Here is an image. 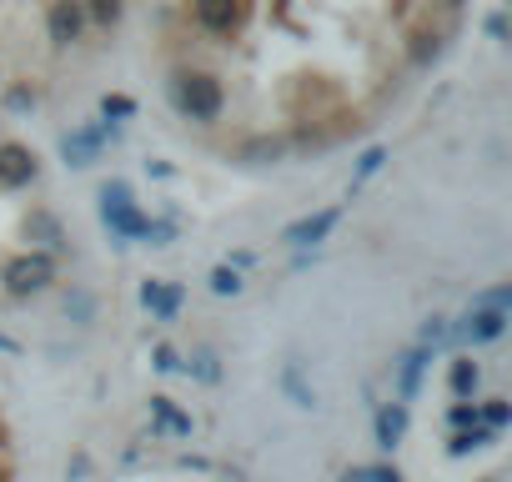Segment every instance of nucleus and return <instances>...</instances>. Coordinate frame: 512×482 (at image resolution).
<instances>
[{
    "instance_id": "10",
    "label": "nucleus",
    "mask_w": 512,
    "mask_h": 482,
    "mask_svg": "<svg viewBox=\"0 0 512 482\" xmlns=\"http://www.w3.org/2000/svg\"><path fill=\"white\" fill-rule=\"evenodd\" d=\"M402 432H407V407H382L377 412V442L382 447H397Z\"/></svg>"
},
{
    "instance_id": "12",
    "label": "nucleus",
    "mask_w": 512,
    "mask_h": 482,
    "mask_svg": "<svg viewBox=\"0 0 512 482\" xmlns=\"http://www.w3.org/2000/svg\"><path fill=\"white\" fill-rule=\"evenodd\" d=\"M151 412H156V422H161L166 432H181V437L191 432V417H181V412L171 407V397H151Z\"/></svg>"
},
{
    "instance_id": "27",
    "label": "nucleus",
    "mask_w": 512,
    "mask_h": 482,
    "mask_svg": "<svg viewBox=\"0 0 512 482\" xmlns=\"http://www.w3.org/2000/svg\"><path fill=\"white\" fill-rule=\"evenodd\" d=\"M347 482H372V477H367V472H352V477H347Z\"/></svg>"
},
{
    "instance_id": "23",
    "label": "nucleus",
    "mask_w": 512,
    "mask_h": 482,
    "mask_svg": "<svg viewBox=\"0 0 512 482\" xmlns=\"http://www.w3.org/2000/svg\"><path fill=\"white\" fill-rule=\"evenodd\" d=\"M277 151H282L277 141H251V146H246V156H277Z\"/></svg>"
},
{
    "instance_id": "13",
    "label": "nucleus",
    "mask_w": 512,
    "mask_h": 482,
    "mask_svg": "<svg viewBox=\"0 0 512 482\" xmlns=\"http://www.w3.org/2000/svg\"><path fill=\"white\" fill-rule=\"evenodd\" d=\"M492 437H497V427H472V432H457V437L447 442V452L462 457V452H472V447H487Z\"/></svg>"
},
{
    "instance_id": "7",
    "label": "nucleus",
    "mask_w": 512,
    "mask_h": 482,
    "mask_svg": "<svg viewBox=\"0 0 512 482\" xmlns=\"http://www.w3.org/2000/svg\"><path fill=\"white\" fill-rule=\"evenodd\" d=\"M36 181V156L26 146H0V186H31Z\"/></svg>"
},
{
    "instance_id": "11",
    "label": "nucleus",
    "mask_w": 512,
    "mask_h": 482,
    "mask_svg": "<svg viewBox=\"0 0 512 482\" xmlns=\"http://www.w3.org/2000/svg\"><path fill=\"white\" fill-rule=\"evenodd\" d=\"M26 231L41 236V247H66V231H61V221H56L51 211H36V216L26 221Z\"/></svg>"
},
{
    "instance_id": "24",
    "label": "nucleus",
    "mask_w": 512,
    "mask_h": 482,
    "mask_svg": "<svg viewBox=\"0 0 512 482\" xmlns=\"http://www.w3.org/2000/svg\"><path fill=\"white\" fill-rule=\"evenodd\" d=\"M196 372L211 382V377H216V357H211V352H201V357H196Z\"/></svg>"
},
{
    "instance_id": "2",
    "label": "nucleus",
    "mask_w": 512,
    "mask_h": 482,
    "mask_svg": "<svg viewBox=\"0 0 512 482\" xmlns=\"http://www.w3.org/2000/svg\"><path fill=\"white\" fill-rule=\"evenodd\" d=\"M221 81L206 76V71H181L176 76V106L191 116V121H216L221 116Z\"/></svg>"
},
{
    "instance_id": "15",
    "label": "nucleus",
    "mask_w": 512,
    "mask_h": 482,
    "mask_svg": "<svg viewBox=\"0 0 512 482\" xmlns=\"http://www.w3.org/2000/svg\"><path fill=\"white\" fill-rule=\"evenodd\" d=\"M86 16L96 26H116L121 21V0H86Z\"/></svg>"
},
{
    "instance_id": "9",
    "label": "nucleus",
    "mask_w": 512,
    "mask_h": 482,
    "mask_svg": "<svg viewBox=\"0 0 512 482\" xmlns=\"http://www.w3.org/2000/svg\"><path fill=\"white\" fill-rule=\"evenodd\" d=\"M141 302L161 317V322H171L176 317V307H181V287H161V282H146L141 287Z\"/></svg>"
},
{
    "instance_id": "25",
    "label": "nucleus",
    "mask_w": 512,
    "mask_h": 482,
    "mask_svg": "<svg viewBox=\"0 0 512 482\" xmlns=\"http://www.w3.org/2000/svg\"><path fill=\"white\" fill-rule=\"evenodd\" d=\"M367 477H372V482H402V472H397V467H372Z\"/></svg>"
},
{
    "instance_id": "4",
    "label": "nucleus",
    "mask_w": 512,
    "mask_h": 482,
    "mask_svg": "<svg viewBox=\"0 0 512 482\" xmlns=\"http://www.w3.org/2000/svg\"><path fill=\"white\" fill-rule=\"evenodd\" d=\"M46 31H51L56 46L81 41V31H86V6H81V0H56L51 16H46Z\"/></svg>"
},
{
    "instance_id": "3",
    "label": "nucleus",
    "mask_w": 512,
    "mask_h": 482,
    "mask_svg": "<svg viewBox=\"0 0 512 482\" xmlns=\"http://www.w3.org/2000/svg\"><path fill=\"white\" fill-rule=\"evenodd\" d=\"M0 282H6V292H11V297H31V292H41V287H51V282H56V262H51L46 252L16 257L6 272H0Z\"/></svg>"
},
{
    "instance_id": "6",
    "label": "nucleus",
    "mask_w": 512,
    "mask_h": 482,
    "mask_svg": "<svg viewBox=\"0 0 512 482\" xmlns=\"http://www.w3.org/2000/svg\"><path fill=\"white\" fill-rule=\"evenodd\" d=\"M342 221V211L337 206H327V211H317V216H302L297 226H287V247H312V241H327L332 236V226Z\"/></svg>"
},
{
    "instance_id": "26",
    "label": "nucleus",
    "mask_w": 512,
    "mask_h": 482,
    "mask_svg": "<svg viewBox=\"0 0 512 482\" xmlns=\"http://www.w3.org/2000/svg\"><path fill=\"white\" fill-rule=\"evenodd\" d=\"M382 161H387V156H382V151H367V156H362V176H372V171H377V166H382Z\"/></svg>"
},
{
    "instance_id": "1",
    "label": "nucleus",
    "mask_w": 512,
    "mask_h": 482,
    "mask_svg": "<svg viewBox=\"0 0 512 482\" xmlns=\"http://www.w3.org/2000/svg\"><path fill=\"white\" fill-rule=\"evenodd\" d=\"M101 221L116 231V236H126V241H136V236H151V241H166L171 236V226H156V221H146L136 206H131V191L116 181V186H106L101 191Z\"/></svg>"
},
{
    "instance_id": "20",
    "label": "nucleus",
    "mask_w": 512,
    "mask_h": 482,
    "mask_svg": "<svg viewBox=\"0 0 512 482\" xmlns=\"http://www.w3.org/2000/svg\"><path fill=\"white\" fill-rule=\"evenodd\" d=\"M477 417H487V427H502V422H507V402H487Z\"/></svg>"
},
{
    "instance_id": "17",
    "label": "nucleus",
    "mask_w": 512,
    "mask_h": 482,
    "mask_svg": "<svg viewBox=\"0 0 512 482\" xmlns=\"http://www.w3.org/2000/svg\"><path fill=\"white\" fill-rule=\"evenodd\" d=\"M211 292H216V297H236V292H241V277H236L231 267H216V272H211Z\"/></svg>"
},
{
    "instance_id": "16",
    "label": "nucleus",
    "mask_w": 512,
    "mask_h": 482,
    "mask_svg": "<svg viewBox=\"0 0 512 482\" xmlns=\"http://www.w3.org/2000/svg\"><path fill=\"white\" fill-rule=\"evenodd\" d=\"M472 387H477V367L472 362H452V392L457 397H472Z\"/></svg>"
},
{
    "instance_id": "22",
    "label": "nucleus",
    "mask_w": 512,
    "mask_h": 482,
    "mask_svg": "<svg viewBox=\"0 0 512 482\" xmlns=\"http://www.w3.org/2000/svg\"><path fill=\"white\" fill-rule=\"evenodd\" d=\"M156 367H161V372H176L181 362H176V352H171V347H156Z\"/></svg>"
},
{
    "instance_id": "8",
    "label": "nucleus",
    "mask_w": 512,
    "mask_h": 482,
    "mask_svg": "<svg viewBox=\"0 0 512 482\" xmlns=\"http://www.w3.org/2000/svg\"><path fill=\"white\" fill-rule=\"evenodd\" d=\"M507 332V307H477L472 317H467V327H462V337L467 342H492V337H502Z\"/></svg>"
},
{
    "instance_id": "21",
    "label": "nucleus",
    "mask_w": 512,
    "mask_h": 482,
    "mask_svg": "<svg viewBox=\"0 0 512 482\" xmlns=\"http://www.w3.org/2000/svg\"><path fill=\"white\" fill-rule=\"evenodd\" d=\"M472 422H477V407L457 402V407H452V427H472Z\"/></svg>"
},
{
    "instance_id": "5",
    "label": "nucleus",
    "mask_w": 512,
    "mask_h": 482,
    "mask_svg": "<svg viewBox=\"0 0 512 482\" xmlns=\"http://www.w3.org/2000/svg\"><path fill=\"white\" fill-rule=\"evenodd\" d=\"M196 26L211 36H231L241 26V0H196Z\"/></svg>"
},
{
    "instance_id": "19",
    "label": "nucleus",
    "mask_w": 512,
    "mask_h": 482,
    "mask_svg": "<svg viewBox=\"0 0 512 482\" xmlns=\"http://www.w3.org/2000/svg\"><path fill=\"white\" fill-rule=\"evenodd\" d=\"M101 111H106V121H111V116H136V101H131V96H106Z\"/></svg>"
},
{
    "instance_id": "14",
    "label": "nucleus",
    "mask_w": 512,
    "mask_h": 482,
    "mask_svg": "<svg viewBox=\"0 0 512 482\" xmlns=\"http://www.w3.org/2000/svg\"><path fill=\"white\" fill-rule=\"evenodd\" d=\"M96 141H101L96 131H81V136H66V156H71L76 166H86V161L96 156Z\"/></svg>"
},
{
    "instance_id": "18",
    "label": "nucleus",
    "mask_w": 512,
    "mask_h": 482,
    "mask_svg": "<svg viewBox=\"0 0 512 482\" xmlns=\"http://www.w3.org/2000/svg\"><path fill=\"white\" fill-rule=\"evenodd\" d=\"M422 362H427V352H412V357L402 362V397H412V392H417V377H422Z\"/></svg>"
}]
</instances>
